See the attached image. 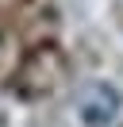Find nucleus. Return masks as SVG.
Segmentation results:
<instances>
[{"instance_id": "1", "label": "nucleus", "mask_w": 123, "mask_h": 127, "mask_svg": "<svg viewBox=\"0 0 123 127\" xmlns=\"http://www.w3.org/2000/svg\"><path fill=\"white\" fill-rule=\"evenodd\" d=\"M119 104H123V96H119L115 85H108V81H85L77 89L73 108H77V119L85 127H108L119 116Z\"/></svg>"}]
</instances>
